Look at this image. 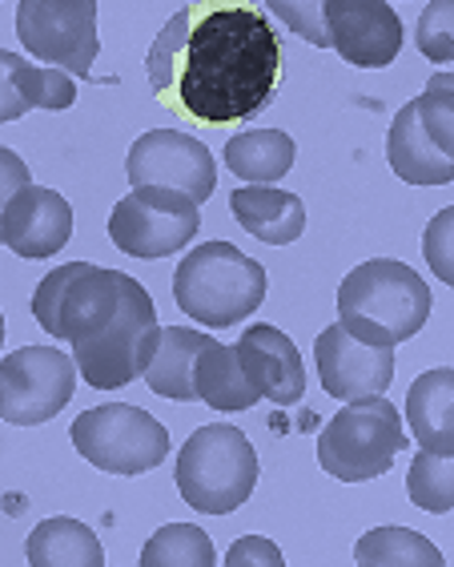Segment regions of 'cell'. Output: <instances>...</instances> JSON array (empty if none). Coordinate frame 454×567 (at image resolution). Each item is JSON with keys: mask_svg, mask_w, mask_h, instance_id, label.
Instances as JSON below:
<instances>
[{"mask_svg": "<svg viewBox=\"0 0 454 567\" xmlns=\"http://www.w3.org/2000/svg\"><path fill=\"white\" fill-rule=\"evenodd\" d=\"M153 97L202 125L258 117L281 76V41L249 0L177 9L145 56Z\"/></svg>", "mask_w": 454, "mask_h": 567, "instance_id": "1", "label": "cell"}, {"mask_svg": "<svg viewBox=\"0 0 454 567\" xmlns=\"http://www.w3.org/2000/svg\"><path fill=\"white\" fill-rule=\"evenodd\" d=\"M431 318V286L419 270L394 258H370L338 286V322L370 347H399L414 339Z\"/></svg>", "mask_w": 454, "mask_h": 567, "instance_id": "2", "label": "cell"}, {"mask_svg": "<svg viewBox=\"0 0 454 567\" xmlns=\"http://www.w3.org/2000/svg\"><path fill=\"white\" fill-rule=\"evenodd\" d=\"M174 298L202 327H234L266 302V270L229 241H206L177 266Z\"/></svg>", "mask_w": 454, "mask_h": 567, "instance_id": "3", "label": "cell"}, {"mask_svg": "<svg viewBox=\"0 0 454 567\" xmlns=\"http://www.w3.org/2000/svg\"><path fill=\"white\" fill-rule=\"evenodd\" d=\"M258 451L238 426L209 423L185 439L177 455V492L202 515H229L258 487Z\"/></svg>", "mask_w": 454, "mask_h": 567, "instance_id": "4", "label": "cell"}, {"mask_svg": "<svg viewBox=\"0 0 454 567\" xmlns=\"http://www.w3.org/2000/svg\"><path fill=\"white\" fill-rule=\"evenodd\" d=\"M406 447L402 415L386 403V394L354 399L322 426L318 463L338 483H370L394 467V455Z\"/></svg>", "mask_w": 454, "mask_h": 567, "instance_id": "5", "label": "cell"}, {"mask_svg": "<svg viewBox=\"0 0 454 567\" xmlns=\"http://www.w3.org/2000/svg\"><path fill=\"white\" fill-rule=\"evenodd\" d=\"M130 274L101 270L93 262H65L53 274H44L33 290V315L53 339L69 342V350L89 342L105 330V322L117 315Z\"/></svg>", "mask_w": 454, "mask_h": 567, "instance_id": "6", "label": "cell"}, {"mask_svg": "<svg viewBox=\"0 0 454 567\" xmlns=\"http://www.w3.org/2000/svg\"><path fill=\"white\" fill-rule=\"evenodd\" d=\"M157 330H162V322H157L149 290L137 278H130L117 315L109 318L105 330L93 334L89 342H81V347H73L76 371L85 374V382L97 386V391L130 386L149 367V354L157 347Z\"/></svg>", "mask_w": 454, "mask_h": 567, "instance_id": "7", "label": "cell"}, {"mask_svg": "<svg viewBox=\"0 0 454 567\" xmlns=\"http://www.w3.org/2000/svg\"><path fill=\"white\" fill-rule=\"evenodd\" d=\"M69 435L81 458L109 475H145L162 467V458L169 455V431L162 426V419L130 403L93 406L73 419Z\"/></svg>", "mask_w": 454, "mask_h": 567, "instance_id": "8", "label": "cell"}, {"mask_svg": "<svg viewBox=\"0 0 454 567\" xmlns=\"http://www.w3.org/2000/svg\"><path fill=\"white\" fill-rule=\"evenodd\" d=\"M197 229H202V214H197L194 197L162 186H133V194L121 197L109 214L113 246L130 258H145V262L174 258L194 241Z\"/></svg>", "mask_w": 454, "mask_h": 567, "instance_id": "9", "label": "cell"}, {"mask_svg": "<svg viewBox=\"0 0 454 567\" xmlns=\"http://www.w3.org/2000/svg\"><path fill=\"white\" fill-rule=\"evenodd\" d=\"M17 37L37 61L93 76L97 65V0H21Z\"/></svg>", "mask_w": 454, "mask_h": 567, "instance_id": "10", "label": "cell"}, {"mask_svg": "<svg viewBox=\"0 0 454 567\" xmlns=\"http://www.w3.org/2000/svg\"><path fill=\"white\" fill-rule=\"evenodd\" d=\"M76 391L73 354L56 347H21L0 359V419L37 426L56 419Z\"/></svg>", "mask_w": 454, "mask_h": 567, "instance_id": "11", "label": "cell"}, {"mask_svg": "<svg viewBox=\"0 0 454 567\" xmlns=\"http://www.w3.org/2000/svg\"><path fill=\"white\" fill-rule=\"evenodd\" d=\"M130 186H162L177 194L194 197L197 206L214 197L217 189V165L214 153L189 133L177 130H149L130 145V162H125Z\"/></svg>", "mask_w": 454, "mask_h": 567, "instance_id": "12", "label": "cell"}, {"mask_svg": "<svg viewBox=\"0 0 454 567\" xmlns=\"http://www.w3.org/2000/svg\"><path fill=\"white\" fill-rule=\"evenodd\" d=\"M326 33L354 69H386L402 49V21L386 0H326Z\"/></svg>", "mask_w": 454, "mask_h": 567, "instance_id": "13", "label": "cell"}, {"mask_svg": "<svg viewBox=\"0 0 454 567\" xmlns=\"http://www.w3.org/2000/svg\"><path fill=\"white\" fill-rule=\"evenodd\" d=\"M314 362L322 391L354 403V399H370V394H386L394 382V354L390 347H370L358 342L354 334L342 330V322L326 327L314 342Z\"/></svg>", "mask_w": 454, "mask_h": 567, "instance_id": "14", "label": "cell"}, {"mask_svg": "<svg viewBox=\"0 0 454 567\" xmlns=\"http://www.w3.org/2000/svg\"><path fill=\"white\" fill-rule=\"evenodd\" d=\"M73 238V206L56 189L29 186L21 194H12L0 218V241L9 246L17 258H53L65 250V241Z\"/></svg>", "mask_w": 454, "mask_h": 567, "instance_id": "15", "label": "cell"}, {"mask_svg": "<svg viewBox=\"0 0 454 567\" xmlns=\"http://www.w3.org/2000/svg\"><path fill=\"white\" fill-rule=\"evenodd\" d=\"M238 362L246 379L258 386L261 399H270L278 406L302 403L306 371L290 334H281L270 322H254V327H246V334L238 342Z\"/></svg>", "mask_w": 454, "mask_h": 567, "instance_id": "16", "label": "cell"}, {"mask_svg": "<svg viewBox=\"0 0 454 567\" xmlns=\"http://www.w3.org/2000/svg\"><path fill=\"white\" fill-rule=\"evenodd\" d=\"M386 157L390 169L411 182V186H451L454 182V153H443L431 142V133L422 130L419 105L406 101L386 133Z\"/></svg>", "mask_w": 454, "mask_h": 567, "instance_id": "17", "label": "cell"}, {"mask_svg": "<svg viewBox=\"0 0 454 567\" xmlns=\"http://www.w3.org/2000/svg\"><path fill=\"white\" fill-rule=\"evenodd\" d=\"M229 209L246 234L270 246H290L302 238L306 229V206L298 194L274 186H241L229 194Z\"/></svg>", "mask_w": 454, "mask_h": 567, "instance_id": "18", "label": "cell"}, {"mask_svg": "<svg viewBox=\"0 0 454 567\" xmlns=\"http://www.w3.org/2000/svg\"><path fill=\"white\" fill-rule=\"evenodd\" d=\"M406 419L422 451L454 455V371L438 367L414 379L406 394Z\"/></svg>", "mask_w": 454, "mask_h": 567, "instance_id": "19", "label": "cell"}, {"mask_svg": "<svg viewBox=\"0 0 454 567\" xmlns=\"http://www.w3.org/2000/svg\"><path fill=\"white\" fill-rule=\"evenodd\" d=\"M209 334L202 330H185V327H162L157 330V347L149 354V367H145V386L162 399H177V403H194L197 386H194V367H197V350L206 347Z\"/></svg>", "mask_w": 454, "mask_h": 567, "instance_id": "20", "label": "cell"}, {"mask_svg": "<svg viewBox=\"0 0 454 567\" xmlns=\"http://www.w3.org/2000/svg\"><path fill=\"white\" fill-rule=\"evenodd\" d=\"M194 386H197V399L209 403L214 411H249L261 399L258 386L241 371L238 347H226V342H214V339H206V347L197 350Z\"/></svg>", "mask_w": 454, "mask_h": 567, "instance_id": "21", "label": "cell"}, {"mask_svg": "<svg viewBox=\"0 0 454 567\" xmlns=\"http://www.w3.org/2000/svg\"><path fill=\"white\" fill-rule=\"evenodd\" d=\"M24 559L33 567H101L105 547H101L93 527L69 519V515H56V519H44L33 527L29 544H24Z\"/></svg>", "mask_w": 454, "mask_h": 567, "instance_id": "22", "label": "cell"}, {"mask_svg": "<svg viewBox=\"0 0 454 567\" xmlns=\"http://www.w3.org/2000/svg\"><path fill=\"white\" fill-rule=\"evenodd\" d=\"M293 157H298V145L281 130H246L226 142V169L254 186L286 177L293 169Z\"/></svg>", "mask_w": 454, "mask_h": 567, "instance_id": "23", "label": "cell"}, {"mask_svg": "<svg viewBox=\"0 0 454 567\" xmlns=\"http://www.w3.org/2000/svg\"><path fill=\"white\" fill-rule=\"evenodd\" d=\"M354 559L362 567H443V551L426 539V535L411 532V527H374L358 539Z\"/></svg>", "mask_w": 454, "mask_h": 567, "instance_id": "24", "label": "cell"}, {"mask_svg": "<svg viewBox=\"0 0 454 567\" xmlns=\"http://www.w3.org/2000/svg\"><path fill=\"white\" fill-rule=\"evenodd\" d=\"M141 564L145 567H214L217 551L202 527L165 524L157 535H149V544L141 551Z\"/></svg>", "mask_w": 454, "mask_h": 567, "instance_id": "25", "label": "cell"}, {"mask_svg": "<svg viewBox=\"0 0 454 567\" xmlns=\"http://www.w3.org/2000/svg\"><path fill=\"white\" fill-rule=\"evenodd\" d=\"M406 492L411 503H419L422 512L431 515H451L454 507V458L438 455V451H419L406 475Z\"/></svg>", "mask_w": 454, "mask_h": 567, "instance_id": "26", "label": "cell"}, {"mask_svg": "<svg viewBox=\"0 0 454 567\" xmlns=\"http://www.w3.org/2000/svg\"><path fill=\"white\" fill-rule=\"evenodd\" d=\"M17 89H21V97L29 110H73V101H76L73 76L56 65L41 69V65L21 61V65H17Z\"/></svg>", "mask_w": 454, "mask_h": 567, "instance_id": "27", "label": "cell"}, {"mask_svg": "<svg viewBox=\"0 0 454 567\" xmlns=\"http://www.w3.org/2000/svg\"><path fill=\"white\" fill-rule=\"evenodd\" d=\"M422 130L431 133V142L443 153H454V81L451 73H434L426 81V93L419 101Z\"/></svg>", "mask_w": 454, "mask_h": 567, "instance_id": "28", "label": "cell"}, {"mask_svg": "<svg viewBox=\"0 0 454 567\" xmlns=\"http://www.w3.org/2000/svg\"><path fill=\"white\" fill-rule=\"evenodd\" d=\"M419 53L434 65H454V0H431L419 17Z\"/></svg>", "mask_w": 454, "mask_h": 567, "instance_id": "29", "label": "cell"}, {"mask_svg": "<svg viewBox=\"0 0 454 567\" xmlns=\"http://www.w3.org/2000/svg\"><path fill=\"white\" fill-rule=\"evenodd\" d=\"M266 9L278 17L290 33H298L314 49H330V33H326V0H266Z\"/></svg>", "mask_w": 454, "mask_h": 567, "instance_id": "30", "label": "cell"}, {"mask_svg": "<svg viewBox=\"0 0 454 567\" xmlns=\"http://www.w3.org/2000/svg\"><path fill=\"white\" fill-rule=\"evenodd\" d=\"M422 250H426L431 270L451 286L454 282V209L434 214V221L426 226V238H422Z\"/></svg>", "mask_w": 454, "mask_h": 567, "instance_id": "31", "label": "cell"}, {"mask_svg": "<svg viewBox=\"0 0 454 567\" xmlns=\"http://www.w3.org/2000/svg\"><path fill=\"white\" fill-rule=\"evenodd\" d=\"M21 61L24 56L4 53V49H0V125H9V121H17V117L29 113L21 89H17V65H21Z\"/></svg>", "mask_w": 454, "mask_h": 567, "instance_id": "32", "label": "cell"}, {"mask_svg": "<svg viewBox=\"0 0 454 567\" xmlns=\"http://www.w3.org/2000/svg\"><path fill=\"white\" fill-rule=\"evenodd\" d=\"M226 564L229 567H281V551L270 544V539H261V535H246V539H238V544L226 551Z\"/></svg>", "mask_w": 454, "mask_h": 567, "instance_id": "33", "label": "cell"}, {"mask_svg": "<svg viewBox=\"0 0 454 567\" xmlns=\"http://www.w3.org/2000/svg\"><path fill=\"white\" fill-rule=\"evenodd\" d=\"M29 182H33V177H29V165L12 150L0 145V218H4V206L12 202V194H21Z\"/></svg>", "mask_w": 454, "mask_h": 567, "instance_id": "34", "label": "cell"}, {"mask_svg": "<svg viewBox=\"0 0 454 567\" xmlns=\"http://www.w3.org/2000/svg\"><path fill=\"white\" fill-rule=\"evenodd\" d=\"M0 342H4V318H0Z\"/></svg>", "mask_w": 454, "mask_h": 567, "instance_id": "35", "label": "cell"}]
</instances>
